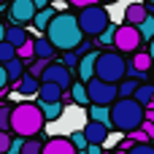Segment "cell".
Here are the masks:
<instances>
[{
    "label": "cell",
    "instance_id": "4",
    "mask_svg": "<svg viewBox=\"0 0 154 154\" xmlns=\"http://www.w3.org/2000/svg\"><path fill=\"white\" fill-rule=\"evenodd\" d=\"M125 70H127V62L122 60V54H116L114 49L111 51H97V60H95V79L106 81V84H119L125 79Z\"/></svg>",
    "mask_w": 154,
    "mask_h": 154
},
{
    "label": "cell",
    "instance_id": "41",
    "mask_svg": "<svg viewBox=\"0 0 154 154\" xmlns=\"http://www.w3.org/2000/svg\"><path fill=\"white\" fill-rule=\"evenodd\" d=\"M138 130H141V133H146V135L154 141V125H152V122H146V119H143V122L138 125Z\"/></svg>",
    "mask_w": 154,
    "mask_h": 154
},
{
    "label": "cell",
    "instance_id": "20",
    "mask_svg": "<svg viewBox=\"0 0 154 154\" xmlns=\"http://www.w3.org/2000/svg\"><path fill=\"white\" fill-rule=\"evenodd\" d=\"M54 14H57V8L46 5V8H41V11H35V16H32V22H30V24H32L35 30H41V32H43V30H46V24H49V19H51Z\"/></svg>",
    "mask_w": 154,
    "mask_h": 154
},
{
    "label": "cell",
    "instance_id": "3",
    "mask_svg": "<svg viewBox=\"0 0 154 154\" xmlns=\"http://www.w3.org/2000/svg\"><path fill=\"white\" fill-rule=\"evenodd\" d=\"M43 116L38 103H19L11 108V119H8V130H14L19 138H32L43 130Z\"/></svg>",
    "mask_w": 154,
    "mask_h": 154
},
{
    "label": "cell",
    "instance_id": "8",
    "mask_svg": "<svg viewBox=\"0 0 154 154\" xmlns=\"http://www.w3.org/2000/svg\"><path fill=\"white\" fill-rule=\"evenodd\" d=\"M41 81L57 84L62 92H68V89H70V84H73V70H68L62 62H49V65H46V70L41 73Z\"/></svg>",
    "mask_w": 154,
    "mask_h": 154
},
{
    "label": "cell",
    "instance_id": "25",
    "mask_svg": "<svg viewBox=\"0 0 154 154\" xmlns=\"http://www.w3.org/2000/svg\"><path fill=\"white\" fill-rule=\"evenodd\" d=\"M89 122H100V125H108V106H92L89 103Z\"/></svg>",
    "mask_w": 154,
    "mask_h": 154
},
{
    "label": "cell",
    "instance_id": "14",
    "mask_svg": "<svg viewBox=\"0 0 154 154\" xmlns=\"http://www.w3.org/2000/svg\"><path fill=\"white\" fill-rule=\"evenodd\" d=\"M146 5L143 3H130L127 8H125V24H133V27H138L143 19H146Z\"/></svg>",
    "mask_w": 154,
    "mask_h": 154
},
{
    "label": "cell",
    "instance_id": "21",
    "mask_svg": "<svg viewBox=\"0 0 154 154\" xmlns=\"http://www.w3.org/2000/svg\"><path fill=\"white\" fill-rule=\"evenodd\" d=\"M32 51H35V57H38V60H49V62H51V57L57 54V51H54V46H51L46 38L32 41Z\"/></svg>",
    "mask_w": 154,
    "mask_h": 154
},
{
    "label": "cell",
    "instance_id": "45",
    "mask_svg": "<svg viewBox=\"0 0 154 154\" xmlns=\"http://www.w3.org/2000/svg\"><path fill=\"white\" fill-rule=\"evenodd\" d=\"M146 54H149V57L154 60V38H152V43H149V51H146Z\"/></svg>",
    "mask_w": 154,
    "mask_h": 154
},
{
    "label": "cell",
    "instance_id": "28",
    "mask_svg": "<svg viewBox=\"0 0 154 154\" xmlns=\"http://www.w3.org/2000/svg\"><path fill=\"white\" fill-rule=\"evenodd\" d=\"M46 65H49V60H38V57H35V60L30 62V70H24V73H27V76H35V79L41 81V73L46 70Z\"/></svg>",
    "mask_w": 154,
    "mask_h": 154
},
{
    "label": "cell",
    "instance_id": "7",
    "mask_svg": "<svg viewBox=\"0 0 154 154\" xmlns=\"http://www.w3.org/2000/svg\"><path fill=\"white\" fill-rule=\"evenodd\" d=\"M141 32H138V27H133V24H122V27H116V32H114V46H116V51H125V54H135L138 49H141Z\"/></svg>",
    "mask_w": 154,
    "mask_h": 154
},
{
    "label": "cell",
    "instance_id": "29",
    "mask_svg": "<svg viewBox=\"0 0 154 154\" xmlns=\"http://www.w3.org/2000/svg\"><path fill=\"white\" fill-rule=\"evenodd\" d=\"M114 32H116V24H108V27L97 35V43H100V46H114Z\"/></svg>",
    "mask_w": 154,
    "mask_h": 154
},
{
    "label": "cell",
    "instance_id": "47",
    "mask_svg": "<svg viewBox=\"0 0 154 154\" xmlns=\"http://www.w3.org/2000/svg\"><path fill=\"white\" fill-rule=\"evenodd\" d=\"M114 154H125V152H122V149H114Z\"/></svg>",
    "mask_w": 154,
    "mask_h": 154
},
{
    "label": "cell",
    "instance_id": "46",
    "mask_svg": "<svg viewBox=\"0 0 154 154\" xmlns=\"http://www.w3.org/2000/svg\"><path fill=\"white\" fill-rule=\"evenodd\" d=\"M3 38H5V24L0 22V41H3Z\"/></svg>",
    "mask_w": 154,
    "mask_h": 154
},
{
    "label": "cell",
    "instance_id": "12",
    "mask_svg": "<svg viewBox=\"0 0 154 154\" xmlns=\"http://www.w3.org/2000/svg\"><path fill=\"white\" fill-rule=\"evenodd\" d=\"M95 60H97V51H95V49L79 57L76 73H79V79H81V84H87L89 79H95Z\"/></svg>",
    "mask_w": 154,
    "mask_h": 154
},
{
    "label": "cell",
    "instance_id": "26",
    "mask_svg": "<svg viewBox=\"0 0 154 154\" xmlns=\"http://www.w3.org/2000/svg\"><path fill=\"white\" fill-rule=\"evenodd\" d=\"M133 68L141 70V73H149V68H152V57H149L146 51H135V54H133Z\"/></svg>",
    "mask_w": 154,
    "mask_h": 154
},
{
    "label": "cell",
    "instance_id": "13",
    "mask_svg": "<svg viewBox=\"0 0 154 154\" xmlns=\"http://www.w3.org/2000/svg\"><path fill=\"white\" fill-rule=\"evenodd\" d=\"M38 100L41 103H57V100H62V89L57 87V84H49V81H41V87H38Z\"/></svg>",
    "mask_w": 154,
    "mask_h": 154
},
{
    "label": "cell",
    "instance_id": "42",
    "mask_svg": "<svg viewBox=\"0 0 154 154\" xmlns=\"http://www.w3.org/2000/svg\"><path fill=\"white\" fill-rule=\"evenodd\" d=\"M8 143H11V135H8L5 130H0V154H5V149H8Z\"/></svg>",
    "mask_w": 154,
    "mask_h": 154
},
{
    "label": "cell",
    "instance_id": "37",
    "mask_svg": "<svg viewBox=\"0 0 154 154\" xmlns=\"http://www.w3.org/2000/svg\"><path fill=\"white\" fill-rule=\"evenodd\" d=\"M22 143H24V138H11V143H8V149H5V154H19L22 152Z\"/></svg>",
    "mask_w": 154,
    "mask_h": 154
},
{
    "label": "cell",
    "instance_id": "39",
    "mask_svg": "<svg viewBox=\"0 0 154 154\" xmlns=\"http://www.w3.org/2000/svg\"><path fill=\"white\" fill-rule=\"evenodd\" d=\"M73 51H76L79 57H81V54H87V51H92V41H87V38H84V41H81V43H79Z\"/></svg>",
    "mask_w": 154,
    "mask_h": 154
},
{
    "label": "cell",
    "instance_id": "36",
    "mask_svg": "<svg viewBox=\"0 0 154 154\" xmlns=\"http://www.w3.org/2000/svg\"><path fill=\"white\" fill-rule=\"evenodd\" d=\"M127 135H130L133 143H152V138H149L146 133H141V130H133V133H127Z\"/></svg>",
    "mask_w": 154,
    "mask_h": 154
},
{
    "label": "cell",
    "instance_id": "16",
    "mask_svg": "<svg viewBox=\"0 0 154 154\" xmlns=\"http://www.w3.org/2000/svg\"><path fill=\"white\" fill-rule=\"evenodd\" d=\"M38 87H41V81L35 79V76H22L19 81H16V95H22V97H27V95H35L38 92Z\"/></svg>",
    "mask_w": 154,
    "mask_h": 154
},
{
    "label": "cell",
    "instance_id": "19",
    "mask_svg": "<svg viewBox=\"0 0 154 154\" xmlns=\"http://www.w3.org/2000/svg\"><path fill=\"white\" fill-rule=\"evenodd\" d=\"M3 68H5V76H8V84H11V81H19V79L24 76V70H27V65H24L22 60H16V57L8 60Z\"/></svg>",
    "mask_w": 154,
    "mask_h": 154
},
{
    "label": "cell",
    "instance_id": "32",
    "mask_svg": "<svg viewBox=\"0 0 154 154\" xmlns=\"http://www.w3.org/2000/svg\"><path fill=\"white\" fill-rule=\"evenodd\" d=\"M41 149H43V143H41V141H24L19 154H41Z\"/></svg>",
    "mask_w": 154,
    "mask_h": 154
},
{
    "label": "cell",
    "instance_id": "18",
    "mask_svg": "<svg viewBox=\"0 0 154 154\" xmlns=\"http://www.w3.org/2000/svg\"><path fill=\"white\" fill-rule=\"evenodd\" d=\"M5 43H11L14 49L16 46H22L24 41H27V30L24 27H19V24H14V27H5V38H3Z\"/></svg>",
    "mask_w": 154,
    "mask_h": 154
},
{
    "label": "cell",
    "instance_id": "9",
    "mask_svg": "<svg viewBox=\"0 0 154 154\" xmlns=\"http://www.w3.org/2000/svg\"><path fill=\"white\" fill-rule=\"evenodd\" d=\"M35 5H32V0H11V5H8V16H11V22L14 24H30L32 22V16H35Z\"/></svg>",
    "mask_w": 154,
    "mask_h": 154
},
{
    "label": "cell",
    "instance_id": "31",
    "mask_svg": "<svg viewBox=\"0 0 154 154\" xmlns=\"http://www.w3.org/2000/svg\"><path fill=\"white\" fill-rule=\"evenodd\" d=\"M68 141L73 143V149H76V152H84V149H87V138H84V133H81V130L70 133V138H68Z\"/></svg>",
    "mask_w": 154,
    "mask_h": 154
},
{
    "label": "cell",
    "instance_id": "49",
    "mask_svg": "<svg viewBox=\"0 0 154 154\" xmlns=\"http://www.w3.org/2000/svg\"><path fill=\"white\" fill-rule=\"evenodd\" d=\"M46 3H57V0H46Z\"/></svg>",
    "mask_w": 154,
    "mask_h": 154
},
{
    "label": "cell",
    "instance_id": "34",
    "mask_svg": "<svg viewBox=\"0 0 154 154\" xmlns=\"http://www.w3.org/2000/svg\"><path fill=\"white\" fill-rule=\"evenodd\" d=\"M8 119H11V106H0V130H5L8 133Z\"/></svg>",
    "mask_w": 154,
    "mask_h": 154
},
{
    "label": "cell",
    "instance_id": "1",
    "mask_svg": "<svg viewBox=\"0 0 154 154\" xmlns=\"http://www.w3.org/2000/svg\"><path fill=\"white\" fill-rule=\"evenodd\" d=\"M43 32H46V41L54 46V51H73L84 41L81 27L76 22V14H70V11H57L49 19Z\"/></svg>",
    "mask_w": 154,
    "mask_h": 154
},
{
    "label": "cell",
    "instance_id": "51",
    "mask_svg": "<svg viewBox=\"0 0 154 154\" xmlns=\"http://www.w3.org/2000/svg\"><path fill=\"white\" fill-rule=\"evenodd\" d=\"M152 76H154V70H152Z\"/></svg>",
    "mask_w": 154,
    "mask_h": 154
},
{
    "label": "cell",
    "instance_id": "23",
    "mask_svg": "<svg viewBox=\"0 0 154 154\" xmlns=\"http://www.w3.org/2000/svg\"><path fill=\"white\" fill-rule=\"evenodd\" d=\"M16 60H22L24 65H30L35 60V51H32V38H27L22 46H16Z\"/></svg>",
    "mask_w": 154,
    "mask_h": 154
},
{
    "label": "cell",
    "instance_id": "2",
    "mask_svg": "<svg viewBox=\"0 0 154 154\" xmlns=\"http://www.w3.org/2000/svg\"><path fill=\"white\" fill-rule=\"evenodd\" d=\"M143 122V106H138L133 97H119L108 106V127L119 133H133Z\"/></svg>",
    "mask_w": 154,
    "mask_h": 154
},
{
    "label": "cell",
    "instance_id": "44",
    "mask_svg": "<svg viewBox=\"0 0 154 154\" xmlns=\"http://www.w3.org/2000/svg\"><path fill=\"white\" fill-rule=\"evenodd\" d=\"M79 154H103V146H87L84 152H79Z\"/></svg>",
    "mask_w": 154,
    "mask_h": 154
},
{
    "label": "cell",
    "instance_id": "6",
    "mask_svg": "<svg viewBox=\"0 0 154 154\" xmlns=\"http://www.w3.org/2000/svg\"><path fill=\"white\" fill-rule=\"evenodd\" d=\"M84 89H87V100L92 106H111L116 100V84H106L100 79H89L84 84Z\"/></svg>",
    "mask_w": 154,
    "mask_h": 154
},
{
    "label": "cell",
    "instance_id": "11",
    "mask_svg": "<svg viewBox=\"0 0 154 154\" xmlns=\"http://www.w3.org/2000/svg\"><path fill=\"white\" fill-rule=\"evenodd\" d=\"M41 154H79V152L73 149V143H70L65 135H51V138L43 143Z\"/></svg>",
    "mask_w": 154,
    "mask_h": 154
},
{
    "label": "cell",
    "instance_id": "22",
    "mask_svg": "<svg viewBox=\"0 0 154 154\" xmlns=\"http://www.w3.org/2000/svg\"><path fill=\"white\" fill-rule=\"evenodd\" d=\"M68 97H73V103H76V106H89V100H87V89H84V84H81V81H73V84H70Z\"/></svg>",
    "mask_w": 154,
    "mask_h": 154
},
{
    "label": "cell",
    "instance_id": "15",
    "mask_svg": "<svg viewBox=\"0 0 154 154\" xmlns=\"http://www.w3.org/2000/svg\"><path fill=\"white\" fill-rule=\"evenodd\" d=\"M38 108H41V116H43V122H57V119L65 114V106H62V100H57V103H38Z\"/></svg>",
    "mask_w": 154,
    "mask_h": 154
},
{
    "label": "cell",
    "instance_id": "48",
    "mask_svg": "<svg viewBox=\"0 0 154 154\" xmlns=\"http://www.w3.org/2000/svg\"><path fill=\"white\" fill-rule=\"evenodd\" d=\"M103 3H116V0H103Z\"/></svg>",
    "mask_w": 154,
    "mask_h": 154
},
{
    "label": "cell",
    "instance_id": "30",
    "mask_svg": "<svg viewBox=\"0 0 154 154\" xmlns=\"http://www.w3.org/2000/svg\"><path fill=\"white\" fill-rule=\"evenodd\" d=\"M16 57V49L11 46V43H5V41H0V65H5L8 60H14Z\"/></svg>",
    "mask_w": 154,
    "mask_h": 154
},
{
    "label": "cell",
    "instance_id": "5",
    "mask_svg": "<svg viewBox=\"0 0 154 154\" xmlns=\"http://www.w3.org/2000/svg\"><path fill=\"white\" fill-rule=\"evenodd\" d=\"M76 22H79L84 38H87V35H89V38H97V35L111 24V16H108V11H106L103 5H84V8H79Z\"/></svg>",
    "mask_w": 154,
    "mask_h": 154
},
{
    "label": "cell",
    "instance_id": "27",
    "mask_svg": "<svg viewBox=\"0 0 154 154\" xmlns=\"http://www.w3.org/2000/svg\"><path fill=\"white\" fill-rule=\"evenodd\" d=\"M138 32H141V41H152L154 38V14H146V19L138 24Z\"/></svg>",
    "mask_w": 154,
    "mask_h": 154
},
{
    "label": "cell",
    "instance_id": "43",
    "mask_svg": "<svg viewBox=\"0 0 154 154\" xmlns=\"http://www.w3.org/2000/svg\"><path fill=\"white\" fill-rule=\"evenodd\" d=\"M103 146H111V149H116V146H119V138H116V135H111V133H108V138H106V141H103Z\"/></svg>",
    "mask_w": 154,
    "mask_h": 154
},
{
    "label": "cell",
    "instance_id": "35",
    "mask_svg": "<svg viewBox=\"0 0 154 154\" xmlns=\"http://www.w3.org/2000/svg\"><path fill=\"white\" fill-rule=\"evenodd\" d=\"M125 154H154V146L152 143H135L133 149H127Z\"/></svg>",
    "mask_w": 154,
    "mask_h": 154
},
{
    "label": "cell",
    "instance_id": "17",
    "mask_svg": "<svg viewBox=\"0 0 154 154\" xmlns=\"http://www.w3.org/2000/svg\"><path fill=\"white\" fill-rule=\"evenodd\" d=\"M133 100H135L138 106H143V108H146V106L154 100V84H138V87H135V92H133Z\"/></svg>",
    "mask_w": 154,
    "mask_h": 154
},
{
    "label": "cell",
    "instance_id": "33",
    "mask_svg": "<svg viewBox=\"0 0 154 154\" xmlns=\"http://www.w3.org/2000/svg\"><path fill=\"white\" fill-rule=\"evenodd\" d=\"M62 65H65L68 70H76V65H79V54H76V51H65V54H62Z\"/></svg>",
    "mask_w": 154,
    "mask_h": 154
},
{
    "label": "cell",
    "instance_id": "10",
    "mask_svg": "<svg viewBox=\"0 0 154 154\" xmlns=\"http://www.w3.org/2000/svg\"><path fill=\"white\" fill-rule=\"evenodd\" d=\"M81 133H84V138H87V146H103V141L108 138L111 127H108V125H100V122H87Z\"/></svg>",
    "mask_w": 154,
    "mask_h": 154
},
{
    "label": "cell",
    "instance_id": "24",
    "mask_svg": "<svg viewBox=\"0 0 154 154\" xmlns=\"http://www.w3.org/2000/svg\"><path fill=\"white\" fill-rule=\"evenodd\" d=\"M135 87H138L135 79H122V81L116 84V100H119V97H133Z\"/></svg>",
    "mask_w": 154,
    "mask_h": 154
},
{
    "label": "cell",
    "instance_id": "50",
    "mask_svg": "<svg viewBox=\"0 0 154 154\" xmlns=\"http://www.w3.org/2000/svg\"><path fill=\"white\" fill-rule=\"evenodd\" d=\"M149 3H154V0H149Z\"/></svg>",
    "mask_w": 154,
    "mask_h": 154
},
{
    "label": "cell",
    "instance_id": "38",
    "mask_svg": "<svg viewBox=\"0 0 154 154\" xmlns=\"http://www.w3.org/2000/svg\"><path fill=\"white\" fill-rule=\"evenodd\" d=\"M8 92V76H5V68L0 65V97H5Z\"/></svg>",
    "mask_w": 154,
    "mask_h": 154
},
{
    "label": "cell",
    "instance_id": "40",
    "mask_svg": "<svg viewBox=\"0 0 154 154\" xmlns=\"http://www.w3.org/2000/svg\"><path fill=\"white\" fill-rule=\"evenodd\" d=\"M103 0H68V5H76V8H84V5H100Z\"/></svg>",
    "mask_w": 154,
    "mask_h": 154
}]
</instances>
